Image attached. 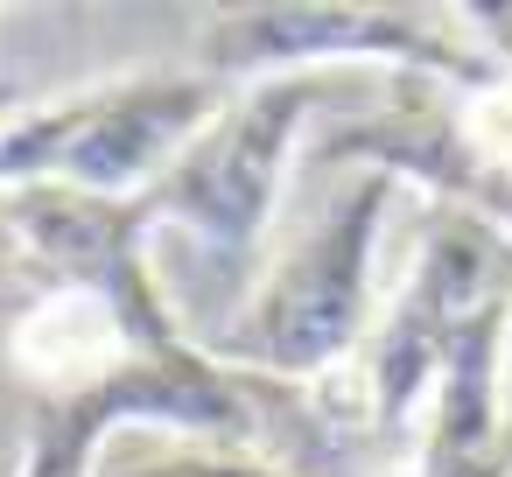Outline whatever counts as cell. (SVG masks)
<instances>
[{"mask_svg": "<svg viewBox=\"0 0 512 477\" xmlns=\"http://www.w3.org/2000/svg\"><path fill=\"white\" fill-rule=\"evenodd\" d=\"M386 176H351V190L253 281V295L204 337V351L246 379L309 386L358 358L379 330V232L393 211Z\"/></svg>", "mask_w": 512, "mask_h": 477, "instance_id": "6da1fadb", "label": "cell"}, {"mask_svg": "<svg viewBox=\"0 0 512 477\" xmlns=\"http://www.w3.org/2000/svg\"><path fill=\"white\" fill-rule=\"evenodd\" d=\"M337 64H386L393 78H435V85H491L498 64L477 50V36L456 22V8H204L190 29V71L218 78L232 92L260 78H323Z\"/></svg>", "mask_w": 512, "mask_h": 477, "instance_id": "7a4b0ae2", "label": "cell"}, {"mask_svg": "<svg viewBox=\"0 0 512 477\" xmlns=\"http://www.w3.org/2000/svg\"><path fill=\"white\" fill-rule=\"evenodd\" d=\"M316 113H323V78H260V85L232 92V106L141 197L148 218L190 232L225 274H253L281 183H288V162Z\"/></svg>", "mask_w": 512, "mask_h": 477, "instance_id": "3957f363", "label": "cell"}, {"mask_svg": "<svg viewBox=\"0 0 512 477\" xmlns=\"http://www.w3.org/2000/svg\"><path fill=\"white\" fill-rule=\"evenodd\" d=\"M505 295H512V239L463 211H435L400 295L379 309V330L365 344L379 428L393 449H414V428L428 414V393H435L456 337L470 330V316H484Z\"/></svg>", "mask_w": 512, "mask_h": 477, "instance_id": "277c9868", "label": "cell"}, {"mask_svg": "<svg viewBox=\"0 0 512 477\" xmlns=\"http://www.w3.org/2000/svg\"><path fill=\"white\" fill-rule=\"evenodd\" d=\"M0 225H8L15 253L29 260V274L43 288H92L99 302H113L127 316V330L155 358H190L204 344L176 323V309L148 267L155 218L141 197H92L71 183H43V190L0 197Z\"/></svg>", "mask_w": 512, "mask_h": 477, "instance_id": "5b68a950", "label": "cell"}, {"mask_svg": "<svg viewBox=\"0 0 512 477\" xmlns=\"http://www.w3.org/2000/svg\"><path fill=\"white\" fill-rule=\"evenodd\" d=\"M71 99H78V127H71L64 183L92 197H148L183 162V148L232 106V85L197 71H141V78L85 85Z\"/></svg>", "mask_w": 512, "mask_h": 477, "instance_id": "8992f818", "label": "cell"}, {"mask_svg": "<svg viewBox=\"0 0 512 477\" xmlns=\"http://www.w3.org/2000/svg\"><path fill=\"white\" fill-rule=\"evenodd\" d=\"M414 477H512V295L456 337L414 428Z\"/></svg>", "mask_w": 512, "mask_h": 477, "instance_id": "52a82bcc", "label": "cell"}, {"mask_svg": "<svg viewBox=\"0 0 512 477\" xmlns=\"http://www.w3.org/2000/svg\"><path fill=\"white\" fill-rule=\"evenodd\" d=\"M141 365H169V358H155L127 330V316L113 302H99L92 288H43L8 323V372L29 386V400H92V393L134 379Z\"/></svg>", "mask_w": 512, "mask_h": 477, "instance_id": "ba28073f", "label": "cell"}, {"mask_svg": "<svg viewBox=\"0 0 512 477\" xmlns=\"http://www.w3.org/2000/svg\"><path fill=\"white\" fill-rule=\"evenodd\" d=\"M99 477H288L281 463L253 456V449H211V442H176V449H148V456H99Z\"/></svg>", "mask_w": 512, "mask_h": 477, "instance_id": "9c48e42d", "label": "cell"}, {"mask_svg": "<svg viewBox=\"0 0 512 477\" xmlns=\"http://www.w3.org/2000/svg\"><path fill=\"white\" fill-rule=\"evenodd\" d=\"M0 113H15V92H8V85H0Z\"/></svg>", "mask_w": 512, "mask_h": 477, "instance_id": "30bf717a", "label": "cell"}]
</instances>
